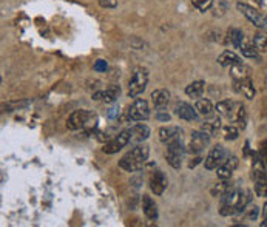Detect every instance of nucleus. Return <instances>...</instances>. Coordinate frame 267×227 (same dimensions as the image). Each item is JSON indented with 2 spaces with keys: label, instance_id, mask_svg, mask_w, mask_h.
<instances>
[{
  "label": "nucleus",
  "instance_id": "obj_1",
  "mask_svg": "<svg viewBox=\"0 0 267 227\" xmlns=\"http://www.w3.org/2000/svg\"><path fill=\"white\" fill-rule=\"evenodd\" d=\"M150 149L144 144H136L133 149L119 161L120 168H124L125 172H138L142 168V165L148 160Z\"/></svg>",
  "mask_w": 267,
  "mask_h": 227
},
{
  "label": "nucleus",
  "instance_id": "obj_2",
  "mask_svg": "<svg viewBox=\"0 0 267 227\" xmlns=\"http://www.w3.org/2000/svg\"><path fill=\"white\" fill-rule=\"evenodd\" d=\"M96 116L93 113L87 111V110H76L74 113H71L70 118L66 119V129L68 130H81L85 127H94L96 126Z\"/></svg>",
  "mask_w": 267,
  "mask_h": 227
},
{
  "label": "nucleus",
  "instance_id": "obj_3",
  "mask_svg": "<svg viewBox=\"0 0 267 227\" xmlns=\"http://www.w3.org/2000/svg\"><path fill=\"white\" fill-rule=\"evenodd\" d=\"M147 84H148V71L146 68H138L128 82V96L130 97L141 96L146 92Z\"/></svg>",
  "mask_w": 267,
  "mask_h": 227
},
{
  "label": "nucleus",
  "instance_id": "obj_4",
  "mask_svg": "<svg viewBox=\"0 0 267 227\" xmlns=\"http://www.w3.org/2000/svg\"><path fill=\"white\" fill-rule=\"evenodd\" d=\"M184 153H185V149H184V145H182V139L167 144L165 158H167V162H169L173 168H179L181 167Z\"/></svg>",
  "mask_w": 267,
  "mask_h": 227
},
{
  "label": "nucleus",
  "instance_id": "obj_5",
  "mask_svg": "<svg viewBox=\"0 0 267 227\" xmlns=\"http://www.w3.org/2000/svg\"><path fill=\"white\" fill-rule=\"evenodd\" d=\"M148 116H150V107L146 99H136L127 111V118L130 121H136V122L146 121Z\"/></svg>",
  "mask_w": 267,
  "mask_h": 227
},
{
  "label": "nucleus",
  "instance_id": "obj_6",
  "mask_svg": "<svg viewBox=\"0 0 267 227\" xmlns=\"http://www.w3.org/2000/svg\"><path fill=\"white\" fill-rule=\"evenodd\" d=\"M227 160V152L222 145H216L208 152L207 158L204 160V167L207 170H215L218 168L222 162Z\"/></svg>",
  "mask_w": 267,
  "mask_h": 227
},
{
  "label": "nucleus",
  "instance_id": "obj_7",
  "mask_svg": "<svg viewBox=\"0 0 267 227\" xmlns=\"http://www.w3.org/2000/svg\"><path fill=\"white\" fill-rule=\"evenodd\" d=\"M237 8H238V11H241V13L252 22V24H253L255 27H258V28L264 30L266 16L261 14L258 9H255L253 6H250V5H247V3H241V2L237 3Z\"/></svg>",
  "mask_w": 267,
  "mask_h": 227
},
{
  "label": "nucleus",
  "instance_id": "obj_8",
  "mask_svg": "<svg viewBox=\"0 0 267 227\" xmlns=\"http://www.w3.org/2000/svg\"><path fill=\"white\" fill-rule=\"evenodd\" d=\"M130 144V130H124L120 131L115 139H111L105 147H104V153L107 155H115L118 152H120L124 147H127Z\"/></svg>",
  "mask_w": 267,
  "mask_h": 227
},
{
  "label": "nucleus",
  "instance_id": "obj_9",
  "mask_svg": "<svg viewBox=\"0 0 267 227\" xmlns=\"http://www.w3.org/2000/svg\"><path fill=\"white\" fill-rule=\"evenodd\" d=\"M210 142V134L206 133V131H195L192 133V139H190V144H188V152L192 153H199L203 152L206 147L208 145Z\"/></svg>",
  "mask_w": 267,
  "mask_h": 227
},
{
  "label": "nucleus",
  "instance_id": "obj_10",
  "mask_svg": "<svg viewBox=\"0 0 267 227\" xmlns=\"http://www.w3.org/2000/svg\"><path fill=\"white\" fill-rule=\"evenodd\" d=\"M169 186V179L164 175V172L161 170H156V172H153L151 176H150V189L154 195L161 196L164 194V190Z\"/></svg>",
  "mask_w": 267,
  "mask_h": 227
},
{
  "label": "nucleus",
  "instance_id": "obj_11",
  "mask_svg": "<svg viewBox=\"0 0 267 227\" xmlns=\"http://www.w3.org/2000/svg\"><path fill=\"white\" fill-rule=\"evenodd\" d=\"M175 115L184 121H196L198 119V110L192 107L187 102H176L175 104Z\"/></svg>",
  "mask_w": 267,
  "mask_h": 227
},
{
  "label": "nucleus",
  "instance_id": "obj_12",
  "mask_svg": "<svg viewBox=\"0 0 267 227\" xmlns=\"http://www.w3.org/2000/svg\"><path fill=\"white\" fill-rule=\"evenodd\" d=\"M159 139L164 144H170L175 141L182 139V130L176 126H167L159 130Z\"/></svg>",
  "mask_w": 267,
  "mask_h": 227
},
{
  "label": "nucleus",
  "instance_id": "obj_13",
  "mask_svg": "<svg viewBox=\"0 0 267 227\" xmlns=\"http://www.w3.org/2000/svg\"><path fill=\"white\" fill-rule=\"evenodd\" d=\"M150 136V129L146 126V124H138V126L130 129V144L136 145V144H142L144 141H147Z\"/></svg>",
  "mask_w": 267,
  "mask_h": 227
},
{
  "label": "nucleus",
  "instance_id": "obj_14",
  "mask_svg": "<svg viewBox=\"0 0 267 227\" xmlns=\"http://www.w3.org/2000/svg\"><path fill=\"white\" fill-rule=\"evenodd\" d=\"M238 167V158L237 156H227V160L218 167V178L226 181L232 176L233 170Z\"/></svg>",
  "mask_w": 267,
  "mask_h": 227
},
{
  "label": "nucleus",
  "instance_id": "obj_15",
  "mask_svg": "<svg viewBox=\"0 0 267 227\" xmlns=\"http://www.w3.org/2000/svg\"><path fill=\"white\" fill-rule=\"evenodd\" d=\"M151 102L158 111L165 110L167 105H169V102H170V92L169 90H164V88L154 90V92L151 93Z\"/></svg>",
  "mask_w": 267,
  "mask_h": 227
},
{
  "label": "nucleus",
  "instance_id": "obj_16",
  "mask_svg": "<svg viewBox=\"0 0 267 227\" xmlns=\"http://www.w3.org/2000/svg\"><path fill=\"white\" fill-rule=\"evenodd\" d=\"M120 95V88L118 85H111L108 87L107 90H102V92H97L93 95V99L96 100H104L107 104H111V102H115Z\"/></svg>",
  "mask_w": 267,
  "mask_h": 227
},
{
  "label": "nucleus",
  "instance_id": "obj_17",
  "mask_svg": "<svg viewBox=\"0 0 267 227\" xmlns=\"http://www.w3.org/2000/svg\"><path fill=\"white\" fill-rule=\"evenodd\" d=\"M142 210L148 220H151V221L158 220V206H156V202H154V199H151V196H148V195L142 196Z\"/></svg>",
  "mask_w": 267,
  "mask_h": 227
},
{
  "label": "nucleus",
  "instance_id": "obj_18",
  "mask_svg": "<svg viewBox=\"0 0 267 227\" xmlns=\"http://www.w3.org/2000/svg\"><path fill=\"white\" fill-rule=\"evenodd\" d=\"M218 64L222 65V66H233V65H239L242 64L241 58L238 54H235L233 51H222L219 56H218Z\"/></svg>",
  "mask_w": 267,
  "mask_h": 227
},
{
  "label": "nucleus",
  "instance_id": "obj_19",
  "mask_svg": "<svg viewBox=\"0 0 267 227\" xmlns=\"http://www.w3.org/2000/svg\"><path fill=\"white\" fill-rule=\"evenodd\" d=\"M237 84H238V90L247 99H253L255 97V88H253V84L250 81V77L242 79V81H237Z\"/></svg>",
  "mask_w": 267,
  "mask_h": 227
},
{
  "label": "nucleus",
  "instance_id": "obj_20",
  "mask_svg": "<svg viewBox=\"0 0 267 227\" xmlns=\"http://www.w3.org/2000/svg\"><path fill=\"white\" fill-rule=\"evenodd\" d=\"M204 88H206V84L203 81H195L192 82L190 85H187L185 88V95L188 97H199L203 93H204Z\"/></svg>",
  "mask_w": 267,
  "mask_h": 227
},
{
  "label": "nucleus",
  "instance_id": "obj_21",
  "mask_svg": "<svg viewBox=\"0 0 267 227\" xmlns=\"http://www.w3.org/2000/svg\"><path fill=\"white\" fill-rule=\"evenodd\" d=\"M195 108L198 110L199 115H203V116H210V115H213V111H215L213 104L208 99H199L196 102Z\"/></svg>",
  "mask_w": 267,
  "mask_h": 227
},
{
  "label": "nucleus",
  "instance_id": "obj_22",
  "mask_svg": "<svg viewBox=\"0 0 267 227\" xmlns=\"http://www.w3.org/2000/svg\"><path fill=\"white\" fill-rule=\"evenodd\" d=\"M227 39L230 40V43L233 47L241 48V45L244 43V34L239 28H230L227 32Z\"/></svg>",
  "mask_w": 267,
  "mask_h": 227
},
{
  "label": "nucleus",
  "instance_id": "obj_23",
  "mask_svg": "<svg viewBox=\"0 0 267 227\" xmlns=\"http://www.w3.org/2000/svg\"><path fill=\"white\" fill-rule=\"evenodd\" d=\"M219 129H221V121H219L218 118L210 119V121L204 122L203 126H201V130H203V131H206V133H208L210 136L216 134Z\"/></svg>",
  "mask_w": 267,
  "mask_h": 227
},
{
  "label": "nucleus",
  "instance_id": "obj_24",
  "mask_svg": "<svg viewBox=\"0 0 267 227\" xmlns=\"http://www.w3.org/2000/svg\"><path fill=\"white\" fill-rule=\"evenodd\" d=\"M241 53L244 54V58H249V59H260V51L257 50V47L252 43H242L241 45Z\"/></svg>",
  "mask_w": 267,
  "mask_h": 227
},
{
  "label": "nucleus",
  "instance_id": "obj_25",
  "mask_svg": "<svg viewBox=\"0 0 267 227\" xmlns=\"http://www.w3.org/2000/svg\"><path fill=\"white\" fill-rule=\"evenodd\" d=\"M230 70H232V76H233V79H235V81H242V79L250 77V76H249V70H247V68L244 66L242 64L230 66Z\"/></svg>",
  "mask_w": 267,
  "mask_h": 227
},
{
  "label": "nucleus",
  "instance_id": "obj_26",
  "mask_svg": "<svg viewBox=\"0 0 267 227\" xmlns=\"http://www.w3.org/2000/svg\"><path fill=\"white\" fill-rule=\"evenodd\" d=\"M233 107H235L233 100H221L216 104V111L222 116H229L232 113V110H233Z\"/></svg>",
  "mask_w": 267,
  "mask_h": 227
},
{
  "label": "nucleus",
  "instance_id": "obj_27",
  "mask_svg": "<svg viewBox=\"0 0 267 227\" xmlns=\"http://www.w3.org/2000/svg\"><path fill=\"white\" fill-rule=\"evenodd\" d=\"M253 45L258 51H267V32H258L253 37Z\"/></svg>",
  "mask_w": 267,
  "mask_h": 227
},
{
  "label": "nucleus",
  "instance_id": "obj_28",
  "mask_svg": "<svg viewBox=\"0 0 267 227\" xmlns=\"http://www.w3.org/2000/svg\"><path fill=\"white\" fill-rule=\"evenodd\" d=\"M237 122L239 124L241 129H246V124H247V110H246V107H244V105H241L239 110H238Z\"/></svg>",
  "mask_w": 267,
  "mask_h": 227
},
{
  "label": "nucleus",
  "instance_id": "obj_29",
  "mask_svg": "<svg viewBox=\"0 0 267 227\" xmlns=\"http://www.w3.org/2000/svg\"><path fill=\"white\" fill-rule=\"evenodd\" d=\"M192 3L199 9V11H207L213 6V0H192Z\"/></svg>",
  "mask_w": 267,
  "mask_h": 227
},
{
  "label": "nucleus",
  "instance_id": "obj_30",
  "mask_svg": "<svg viewBox=\"0 0 267 227\" xmlns=\"http://www.w3.org/2000/svg\"><path fill=\"white\" fill-rule=\"evenodd\" d=\"M255 194L258 196H267V181H255Z\"/></svg>",
  "mask_w": 267,
  "mask_h": 227
},
{
  "label": "nucleus",
  "instance_id": "obj_31",
  "mask_svg": "<svg viewBox=\"0 0 267 227\" xmlns=\"http://www.w3.org/2000/svg\"><path fill=\"white\" fill-rule=\"evenodd\" d=\"M224 133H226L224 138L227 141H235L238 138V134H239V130L237 127H233V126H229V127L224 129Z\"/></svg>",
  "mask_w": 267,
  "mask_h": 227
},
{
  "label": "nucleus",
  "instance_id": "obj_32",
  "mask_svg": "<svg viewBox=\"0 0 267 227\" xmlns=\"http://www.w3.org/2000/svg\"><path fill=\"white\" fill-rule=\"evenodd\" d=\"M229 186H230V184H227V183H219L216 187H213L212 194H213L215 196H222V195H224V192L229 189Z\"/></svg>",
  "mask_w": 267,
  "mask_h": 227
},
{
  "label": "nucleus",
  "instance_id": "obj_33",
  "mask_svg": "<svg viewBox=\"0 0 267 227\" xmlns=\"http://www.w3.org/2000/svg\"><path fill=\"white\" fill-rule=\"evenodd\" d=\"M99 5L102 8H116L118 0H99Z\"/></svg>",
  "mask_w": 267,
  "mask_h": 227
},
{
  "label": "nucleus",
  "instance_id": "obj_34",
  "mask_svg": "<svg viewBox=\"0 0 267 227\" xmlns=\"http://www.w3.org/2000/svg\"><path fill=\"white\" fill-rule=\"evenodd\" d=\"M107 68H108V65H107V62H105L104 59L96 61V64H94V70H96V71H105Z\"/></svg>",
  "mask_w": 267,
  "mask_h": 227
},
{
  "label": "nucleus",
  "instance_id": "obj_35",
  "mask_svg": "<svg viewBox=\"0 0 267 227\" xmlns=\"http://www.w3.org/2000/svg\"><path fill=\"white\" fill-rule=\"evenodd\" d=\"M247 210V218L249 220H255L258 217V207L257 206H253V207H250V209H246Z\"/></svg>",
  "mask_w": 267,
  "mask_h": 227
},
{
  "label": "nucleus",
  "instance_id": "obj_36",
  "mask_svg": "<svg viewBox=\"0 0 267 227\" xmlns=\"http://www.w3.org/2000/svg\"><path fill=\"white\" fill-rule=\"evenodd\" d=\"M260 156L263 158V161L267 164V141L261 142V150H260Z\"/></svg>",
  "mask_w": 267,
  "mask_h": 227
},
{
  "label": "nucleus",
  "instance_id": "obj_37",
  "mask_svg": "<svg viewBox=\"0 0 267 227\" xmlns=\"http://www.w3.org/2000/svg\"><path fill=\"white\" fill-rule=\"evenodd\" d=\"M156 118H158L159 121H162V122H169V121H170V115H169V113H164V110H159V111H158Z\"/></svg>",
  "mask_w": 267,
  "mask_h": 227
},
{
  "label": "nucleus",
  "instance_id": "obj_38",
  "mask_svg": "<svg viewBox=\"0 0 267 227\" xmlns=\"http://www.w3.org/2000/svg\"><path fill=\"white\" fill-rule=\"evenodd\" d=\"M263 213H264V217H266V215H267V201H266L264 207H263Z\"/></svg>",
  "mask_w": 267,
  "mask_h": 227
},
{
  "label": "nucleus",
  "instance_id": "obj_39",
  "mask_svg": "<svg viewBox=\"0 0 267 227\" xmlns=\"http://www.w3.org/2000/svg\"><path fill=\"white\" fill-rule=\"evenodd\" d=\"M261 226H263V227H267V215H266V217H264V221L261 223Z\"/></svg>",
  "mask_w": 267,
  "mask_h": 227
}]
</instances>
